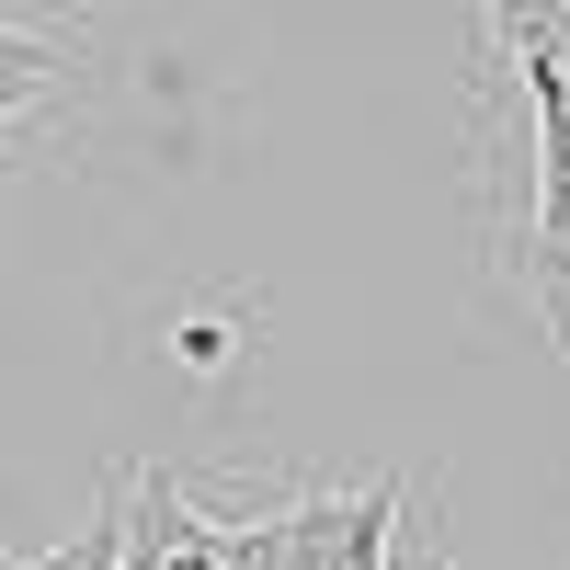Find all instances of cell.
<instances>
[{"label":"cell","instance_id":"1","mask_svg":"<svg viewBox=\"0 0 570 570\" xmlns=\"http://www.w3.org/2000/svg\"><path fill=\"white\" fill-rule=\"evenodd\" d=\"M525 297H537V320H548V343L570 354V217H537V228H525Z\"/></svg>","mask_w":570,"mask_h":570},{"label":"cell","instance_id":"2","mask_svg":"<svg viewBox=\"0 0 570 570\" xmlns=\"http://www.w3.org/2000/svg\"><path fill=\"white\" fill-rule=\"evenodd\" d=\"M183 365H228V331L217 320H183Z\"/></svg>","mask_w":570,"mask_h":570},{"label":"cell","instance_id":"3","mask_svg":"<svg viewBox=\"0 0 570 570\" xmlns=\"http://www.w3.org/2000/svg\"><path fill=\"white\" fill-rule=\"evenodd\" d=\"M149 570H217V525H206L195 548H171V559H149Z\"/></svg>","mask_w":570,"mask_h":570},{"label":"cell","instance_id":"4","mask_svg":"<svg viewBox=\"0 0 570 570\" xmlns=\"http://www.w3.org/2000/svg\"><path fill=\"white\" fill-rule=\"evenodd\" d=\"M0 570H12V559H0Z\"/></svg>","mask_w":570,"mask_h":570},{"label":"cell","instance_id":"5","mask_svg":"<svg viewBox=\"0 0 570 570\" xmlns=\"http://www.w3.org/2000/svg\"><path fill=\"white\" fill-rule=\"evenodd\" d=\"M12 570H23V559H12Z\"/></svg>","mask_w":570,"mask_h":570}]
</instances>
